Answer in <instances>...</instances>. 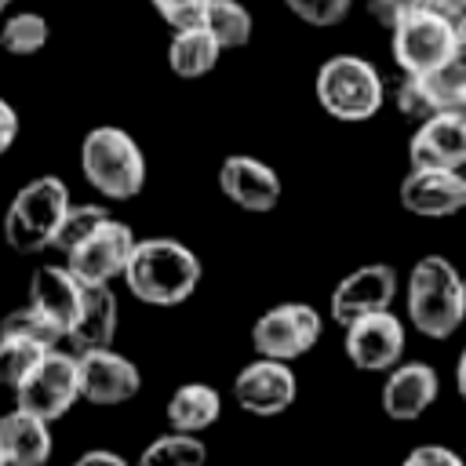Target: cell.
Masks as SVG:
<instances>
[{
  "mask_svg": "<svg viewBox=\"0 0 466 466\" xmlns=\"http://www.w3.org/2000/svg\"><path fill=\"white\" fill-rule=\"evenodd\" d=\"M204 266L193 248L175 237H146L135 240V251L124 266V284L138 302L149 306H178L200 288Z\"/></svg>",
  "mask_w": 466,
  "mask_h": 466,
  "instance_id": "cell-1",
  "label": "cell"
},
{
  "mask_svg": "<svg viewBox=\"0 0 466 466\" xmlns=\"http://www.w3.org/2000/svg\"><path fill=\"white\" fill-rule=\"evenodd\" d=\"M80 171L98 197L131 200L146 186V153L124 127L98 124L80 142Z\"/></svg>",
  "mask_w": 466,
  "mask_h": 466,
  "instance_id": "cell-2",
  "label": "cell"
},
{
  "mask_svg": "<svg viewBox=\"0 0 466 466\" xmlns=\"http://www.w3.org/2000/svg\"><path fill=\"white\" fill-rule=\"evenodd\" d=\"M408 320L426 339H451L462 328V277L444 255H422L411 266Z\"/></svg>",
  "mask_w": 466,
  "mask_h": 466,
  "instance_id": "cell-3",
  "label": "cell"
},
{
  "mask_svg": "<svg viewBox=\"0 0 466 466\" xmlns=\"http://www.w3.org/2000/svg\"><path fill=\"white\" fill-rule=\"evenodd\" d=\"M313 91H317L320 109L342 124H364V120L379 116V109L386 102V84H382L379 69L360 55L324 58L317 69Z\"/></svg>",
  "mask_w": 466,
  "mask_h": 466,
  "instance_id": "cell-4",
  "label": "cell"
},
{
  "mask_svg": "<svg viewBox=\"0 0 466 466\" xmlns=\"http://www.w3.org/2000/svg\"><path fill=\"white\" fill-rule=\"evenodd\" d=\"M69 186L58 175H40L29 178L25 186H18V193L11 197L7 211H4V240L7 248L33 255L51 248L55 229L69 208Z\"/></svg>",
  "mask_w": 466,
  "mask_h": 466,
  "instance_id": "cell-5",
  "label": "cell"
},
{
  "mask_svg": "<svg viewBox=\"0 0 466 466\" xmlns=\"http://www.w3.org/2000/svg\"><path fill=\"white\" fill-rule=\"evenodd\" d=\"M15 393V404L55 422L62 419L76 400H80V364H76V353L73 350H58L51 346L36 368L11 390Z\"/></svg>",
  "mask_w": 466,
  "mask_h": 466,
  "instance_id": "cell-6",
  "label": "cell"
},
{
  "mask_svg": "<svg viewBox=\"0 0 466 466\" xmlns=\"http://www.w3.org/2000/svg\"><path fill=\"white\" fill-rule=\"evenodd\" d=\"M455 25L451 18L437 15L433 7H422L408 18H400L390 29V51L400 73H433L448 62L451 44H455Z\"/></svg>",
  "mask_w": 466,
  "mask_h": 466,
  "instance_id": "cell-7",
  "label": "cell"
},
{
  "mask_svg": "<svg viewBox=\"0 0 466 466\" xmlns=\"http://www.w3.org/2000/svg\"><path fill=\"white\" fill-rule=\"evenodd\" d=\"M320 342V313L309 302H277L251 324V350L258 357L299 360Z\"/></svg>",
  "mask_w": 466,
  "mask_h": 466,
  "instance_id": "cell-8",
  "label": "cell"
},
{
  "mask_svg": "<svg viewBox=\"0 0 466 466\" xmlns=\"http://www.w3.org/2000/svg\"><path fill=\"white\" fill-rule=\"evenodd\" d=\"M233 400L240 411H248L255 419L284 415L299 400V379H295L291 360L255 353V360L244 364L233 379Z\"/></svg>",
  "mask_w": 466,
  "mask_h": 466,
  "instance_id": "cell-9",
  "label": "cell"
},
{
  "mask_svg": "<svg viewBox=\"0 0 466 466\" xmlns=\"http://www.w3.org/2000/svg\"><path fill=\"white\" fill-rule=\"evenodd\" d=\"M135 240H138L135 229L109 215L73 251H66V266L76 273L80 284H113L116 277H124Z\"/></svg>",
  "mask_w": 466,
  "mask_h": 466,
  "instance_id": "cell-10",
  "label": "cell"
},
{
  "mask_svg": "<svg viewBox=\"0 0 466 466\" xmlns=\"http://www.w3.org/2000/svg\"><path fill=\"white\" fill-rule=\"evenodd\" d=\"M404 320L393 309H375V313H360L346 324L342 335V350L346 360L357 371H390L397 360H404Z\"/></svg>",
  "mask_w": 466,
  "mask_h": 466,
  "instance_id": "cell-11",
  "label": "cell"
},
{
  "mask_svg": "<svg viewBox=\"0 0 466 466\" xmlns=\"http://www.w3.org/2000/svg\"><path fill=\"white\" fill-rule=\"evenodd\" d=\"M397 200L408 215L451 218V215L466 211V175H462V167L408 164V175L400 178Z\"/></svg>",
  "mask_w": 466,
  "mask_h": 466,
  "instance_id": "cell-12",
  "label": "cell"
},
{
  "mask_svg": "<svg viewBox=\"0 0 466 466\" xmlns=\"http://www.w3.org/2000/svg\"><path fill=\"white\" fill-rule=\"evenodd\" d=\"M397 299V269L390 262H364L357 269H350L328 299V313L335 324H350L360 313H375V309H390Z\"/></svg>",
  "mask_w": 466,
  "mask_h": 466,
  "instance_id": "cell-13",
  "label": "cell"
},
{
  "mask_svg": "<svg viewBox=\"0 0 466 466\" xmlns=\"http://www.w3.org/2000/svg\"><path fill=\"white\" fill-rule=\"evenodd\" d=\"M218 189L229 204H237L240 211H251V215L273 211L284 193L277 167L258 157H248V153H229L218 164Z\"/></svg>",
  "mask_w": 466,
  "mask_h": 466,
  "instance_id": "cell-14",
  "label": "cell"
},
{
  "mask_svg": "<svg viewBox=\"0 0 466 466\" xmlns=\"http://www.w3.org/2000/svg\"><path fill=\"white\" fill-rule=\"evenodd\" d=\"M76 364H80V400L87 404H98V408L124 404L142 390L138 364L116 353L113 346L76 353Z\"/></svg>",
  "mask_w": 466,
  "mask_h": 466,
  "instance_id": "cell-15",
  "label": "cell"
},
{
  "mask_svg": "<svg viewBox=\"0 0 466 466\" xmlns=\"http://www.w3.org/2000/svg\"><path fill=\"white\" fill-rule=\"evenodd\" d=\"M441 397L437 368L426 360H397L382 379V411L393 422H415Z\"/></svg>",
  "mask_w": 466,
  "mask_h": 466,
  "instance_id": "cell-16",
  "label": "cell"
},
{
  "mask_svg": "<svg viewBox=\"0 0 466 466\" xmlns=\"http://www.w3.org/2000/svg\"><path fill=\"white\" fill-rule=\"evenodd\" d=\"M408 164L462 167L466 164V113L441 109L419 120L408 138Z\"/></svg>",
  "mask_w": 466,
  "mask_h": 466,
  "instance_id": "cell-17",
  "label": "cell"
},
{
  "mask_svg": "<svg viewBox=\"0 0 466 466\" xmlns=\"http://www.w3.org/2000/svg\"><path fill=\"white\" fill-rule=\"evenodd\" d=\"M116 324H120L116 291L109 284H84V302H80L76 320L66 331V342H69L73 353L106 350L116 339Z\"/></svg>",
  "mask_w": 466,
  "mask_h": 466,
  "instance_id": "cell-18",
  "label": "cell"
},
{
  "mask_svg": "<svg viewBox=\"0 0 466 466\" xmlns=\"http://www.w3.org/2000/svg\"><path fill=\"white\" fill-rule=\"evenodd\" d=\"M29 302L40 313H47L62 328V335H66L69 324L80 313L84 284L76 280V273L69 266H36L33 277H29Z\"/></svg>",
  "mask_w": 466,
  "mask_h": 466,
  "instance_id": "cell-19",
  "label": "cell"
},
{
  "mask_svg": "<svg viewBox=\"0 0 466 466\" xmlns=\"http://www.w3.org/2000/svg\"><path fill=\"white\" fill-rule=\"evenodd\" d=\"M0 451H4V466L47 462L51 459V422L15 404L7 415H0Z\"/></svg>",
  "mask_w": 466,
  "mask_h": 466,
  "instance_id": "cell-20",
  "label": "cell"
},
{
  "mask_svg": "<svg viewBox=\"0 0 466 466\" xmlns=\"http://www.w3.org/2000/svg\"><path fill=\"white\" fill-rule=\"evenodd\" d=\"M218 40L208 33V25H186V29H171V44H167V66L175 76L182 80H197L204 73H211L218 66Z\"/></svg>",
  "mask_w": 466,
  "mask_h": 466,
  "instance_id": "cell-21",
  "label": "cell"
},
{
  "mask_svg": "<svg viewBox=\"0 0 466 466\" xmlns=\"http://www.w3.org/2000/svg\"><path fill=\"white\" fill-rule=\"evenodd\" d=\"M167 426L171 430H189V433H204L218 422L222 415V397L215 386L208 382H182L171 397H167Z\"/></svg>",
  "mask_w": 466,
  "mask_h": 466,
  "instance_id": "cell-22",
  "label": "cell"
},
{
  "mask_svg": "<svg viewBox=\"0 0 466 466\" xmlns=\"http://www.w3.org/2000/svg\"><path fill=\"white\" fill-rule=\"evenodd\" d=\"M455 91L444 87V80L437 73H400V84L393 91V106L404 120H426L433 113H441L448 106Z\"/></svg>",
  "mask_w": 466,
  "mask_h": 466,
  "instance_id": "cell-23",
  "label": "cell"
},
{
  "mask_svg": "<svg viewBox=\"0 0 466 466\" xmlns=\"http://www.w3.org/2000/svg\"><path fill=\"white\" fill-rule=\"evenodd\" d=\"M204 25L218 40L222 51L248 47L251 44V33H255V18H251V11L240 0H211L208 4V15H204Z\"/></svg>",
  "mask_w": 466,
  "mask_h": 466,
  "instance_id": "cell-24",
  "label": "cell"
},
{
  "mask_svg": "<svg viewBox=\"0 0 466 466\" xmlns=\"http://www.w3.org/2000/svg\"><path fill=\"white\" fill-rule=\"evenodd\" d=\"M142 466H200L208 462V444L189 430H167L142 448Z\"/></svg>",
  "mask_w": 466,
  "mask_h": 466,
  "instance_id": "cell-25",
  "label": "cell"
},
{
  "mask_svg": "<svg viewBox=\"0 0 466 466\" xmlns=\"http://www.w3.org/2000/svg\"><path fill=\"white\" fill-rule=\"evenodd\" d=\"M51 36V25L36 11H15L0 25V47L7 55H36Z\"/></svg>",
  "mask_w": 466,
  "mask_h": 466,
  "instance_id": "cell-26",
  "label": "cell"
},
{
  "mask_svg": "<svg viewBox=\"0 0 466 466\" xmlns=\"http://www.w3.org/2000/svg\"><path fill=\"white\" fill-rule=\"evenodd\" d=\"M51 346L36 342V339H25V335H4L0 331V386L4 390H15L33 368L36 360L47 353Z\"/></svg>",
  "mask_w": 466,
  "mask_h": 466,
  "instance_id": "cell-27",
  "label": "cell"
},
{
  "mask_svg": "<svg viewBox=\"0 0 466 466\" xmlns=\"http://www.w3.org/2000/svg\"><path fill=\"white\" fill-rule=\"evenodd\" d=\"M106 218H109V208H106V204H69L66 215H62V222H58V229H55L51 248H58L62 255L73 251V248H76L98 222H106Z\"/></svg>",
  "mask_w": 466,
  "mask_h": 466,
  "instance_id": "cell-28",
  "label": "cell"
},
{
  "mask_svg": "<svg viewBox=\"0 0 466 466\" xmlns=\"http://www.w3.org/2000/svg\"><path fill=\"white\" fill-rule=\"evenodd\" d=\"M0 331H4V335H25V339H36V342H44V346H62V342H66L62 328H58L47 313H40L33 302L11 309V313L0 320Z\"/></svg>",
  "mask_w": 466,
  "mask_h": 466,
  "instance_id": "cell-29",
  "label": "cell"
},
{
  "mask_svg": "<svg viewBox=\"0 0 466 466\" xmlns=\"http://www.w3.org/2000/svg\"><path fill=\"white\" fill-rule=\"evenodd\" d=\"M284 7H288L291 15H299L302 22L328 29V25H339V22L350 15L353 0H284Z\"/></svg>",
  "mask_w": 466,
  "mask_h": 466,
  "instance_id": "cell-30",
  "label": "cell"
},
{
  "mask_svg": "<svg viewBox=\"0 0 466 466\" xmlns=\"http://www.w3.org/2000/svg\"><path fill=\"white\" fill-rule=\"evenodd\" d=\"M157 7V15L171 25V29H186V25H200L208 15L211 0H149Z\"/></svg>",
  "mask_w": 466,
  "mask_h": 466,
  "instance_id": "cell-31",
  "label": "cell"
},
{
  "mask_svg": "<svg viewBox=\"0 0 466 466\" xmlns=\"http://www.w3.org/2000/svg\"><path fill=\"white\" fill-rule=\"evenodd\" d=\"M448 91H466V18L455 25V44H451V55L441 69H433Z\"/></svg>",
  "mask_w": 466,
  "mask_h": 466,
  "instance_id": "cell-32",
  "label": "cell"
},
{
  "mask_svg": "<svg viewBox=\"0 0 466 466\" xmlns=\"http://www.w3.org/2000/svg\"><path fill=\"white\" fill-rule=\"evenodd\" d=\"M422 7H430V0H368V15L386 29H393L400 18H408Z\"/></svg>",
  "mask_w": 466,
  "mask_h": 466,
  "instance_id": "cell-33",
  "label": "cell"
},
{
  "mask_svg": "<svg viewBox=\"0 0 466 466\" xmlns=\"http://www.w3.org/2000/svg\"><path fill=\"white\" fill-rule=\"evenodd\" d=\"M404 466H462V455L444 444H419L404 455Z\"/></svg>",
  "mask_w": 466,
  "mask_h": 466,
  "instance_id": "cell-34",
  "label": "cell"
},
{
  "mask_svg": "<svg viewBox=\"0 0 466 466\" xmlns=\"http://www.w3.org/2000/svg\"><path fill=\"white\" fill-rule=\"evenodd\" d=\"M15 138H18V113L7 98H0V157L15 146Z\"/></svg>",
  "mask_w": 466,
  "mask_h": 466,
  "instance_id": "cell-35",
  "label": "cell"
},
{
  "mask_svg": "<svg viewBox=\"0 0 466 466\" xmlns=\"http://www.w3.org/2000/svg\"><path fill=\"white\" fill-rule=\"evenodd\" d=\"M76 466H124V455H116V451H102V448H91V451L76 455Z\"/></svg>",
  "mask_w": 466,
  "mask_h": 466,
  "instance_id": "cell-36",
  "label": "cell"
},
{
  "mask_svg": "<svg viewBox=\"0 0 466 466\" xmlns=\"http://www.w3.org/2000/svg\"><path fill=\"white\" fill-rule=\"evenodd\" d=\"M455 390H459V397L466 400V350H462L459 360H455Z\"/></svg>",
  "mask_w": 466,
  "mask_h": 466,
  "instance_id": "cell-37",
  "label": "cell"
},
{
  "mask_svg": "<svg viewBox=\"0 0 466 466\" xmlns=\"http://www.w3.org/2000/svg\"><path fill=\"white\" fill-rule=\"evenodd\" d=\"M462 313H466V277H462Z\"/></svg>",
  "mask_w": 466,
  "mask_h": 466,
  "instance_id": "cell-38",
  "label": "cell"
},
{
  "mask_svg": "<svg viewBox=\"0 0 466 466\" xmlns=\"http://www.w3.org/2000/svg\"><path fill=\"white\" fill-rule=\"evenodd\" d=\"M11 4H15V0H0V15H4V11L11 7Z\"/></svg>",
  "mask_w": 466,
  "mask_h": 466,
  "instance_id": "cell-39",
  "label": "cell"
},
{
  "mask_svg": "<svg viewBox=\"0 0 466 466\" xmlns=\"http://www.w3.org/2000/svg\"><path fill=\"white\" fill-rule=\"evenodd\" d=\"M0 466H4V451H0Z\"/></svg>",
  "mask_w": 466,
  "mask_h": 466,
  "instance_id": "cell-40",
  "label": "cell"
}]
</instances>
